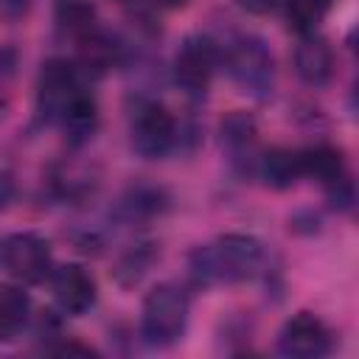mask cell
Returning <instances> with one entry per match:
<instances>
[{
  "label": "cell",
  "mask_w": 359,
  "mask_h": 359,
  "mask_svg": "<svg viewBox=\"0 0 359 359\" xmlns=\"http://www.w3.org/2000/svg\"><path fill=\"white\" fill-rule=\"evenodd\" d=\"M264 266V244L247 233H224L188 255V275L196 286H230L255 278Z\"/></svg>",
  "instance_id": "1"
},
{
  "label": "cell",
  "mask_w": 359,
  "mask_h": 359,
  "mask_svg": "<svg viewBox=\"0 0 359 359\" xmlns=\"http://www.w3.org/2000/svg\"><path fill=\"white\" fill-rule=\"evenodd\" d=\"M191 300L188 292L177 283H157L146 297L140 309V337L151 348H168L174 345L188 325Z\"/></svg>",
  "instance_id": "2"
},
{
  "label": "cell",
  "mask_w": 359,
  "mask_h": 359,
  "mask_svg": "<svg viewBox=\"0 0 359 359\" xmlns=\"http://www.w3.org/2000/svg\"><path fill=\"white\" fill-rule=\"evenodd\" d=\"M227 73L236 87L258 101L269 98L275 90V56L261 36H238L224 53Z\"/></svg>",
  "instance_id": "3"
},
{
  "label": "cell",
  "mask_w": 359,
  "mask_h": 359,
  "mask_svg": "<svg viewBox=\"0 0 359 359\" xmlns=\"http://www.w3.org/2000/svg\"><path fill=\"white\" fill-rule=\"evenodd\" d=\"M180 140H182V126L177 123L171 109H165L157 101L135 104L129 118V143L140 157L146 160L165 157L180 146Z\"/></svg>",
  "instance_id": "4"
},
{
  "label": "cell",
  "mask_w": 359,
  "mask_h": 359,
  "mask_svg": "<svg viewBox=\"0 0 359 359\" xmlns=\"http://www.w3.org/2000/svg\"><path fill=\"white\" fill-rule=\"evenodd\" d=\"M219 62H222V53L210 36H205V34L185 36L182 45L177 48L174 65H171L177 87L188 95H205L216 76Z\"/></svg>",
  "instance_id": "5"
},
{
  "label": "cell",
  "mask_w": 359,
  "mask_h": 359,
  "mask_svg": "<svg viewBox=\"0 0 359 359\" xmlns=\"http://www.w3.org/2000/svg\"><path fill=\"white\" fill-rule=\"evenodd\" d=\"M0 264L17 283H42L53 272L50 244L31 230L11 233L0 244Z\"/></svg>",
  "instance_id": "6"
},
{
  "label": "cell",
  "mask_w": 359,
  "mask_h": 359,
  "mask_svg": "<svg viewBox=\"0 0 359 359\" xmlns=\"http://www.w3.org/2000/svg\"><path fill=\"white\" fill-rule=\"evenodd\" d=\"M81 90H84V84H81L79 65H73V62H67L62 56H53L39 70V81H36V112L45 121L59 123L62 112L67 109V104Z\"/></svg>",
  "instance_id": "7"
},
{
  "label": "cell",
  "mask_w": 359,
  "mask_h": 359,
  "mask_svg": "<svg viewBox=\"0 0 359 359\" xmlns=\"http://www.w3.org/2000/svg\"><path fill=\"white\" fill-rule=\"evenodd\" d=\"M334 334L331 328L311 311H297L289 317L278 334V351L289 359H320L331 353Z\"/></svg>",
  "instance_id": "8"
},
{
  "label": "cell",
  "mask_w": 359,
  "mask_h": 359,
  "mask_svg": "<svg viewBox=\"0 0 359 359\" xmlns=\"http://www.w3.org/2000/svg\"><path fill=\"white\" fill-rule=\"evenodd\" d=\"M50 289H53V297H56V306L65 311V314H87L93 306H95V297H98V286H95V278L90 275V269H84L81 264H62V266H53L50 272Z\"/></svg>",
  "instance_id": "9"
},
{
  "label": "cell",
  "mask_w": 359,
  "mask_h": 359,
  "mask_svg": "<svg viewBox=\"0 0 359 359\" xmlns=\"http://www.w3.org/2000/svg\"><path fill=\"white\" fill-rule=\"evenodd\" d=\"M334 48L325 36L320 34H306L300 36V45L294 48V70L303 84L309 87H325L334 79Z\"/></svg>",
  "instance_id": "10"
},
{
  "label": "cell",
  "mask_w": 359,
  "mask_h": 359,
  "mask_svg": "<svg viewBox=\"0 0 359 359\" xmlns=\"http://www.w3.org/2000/svg\"><path fill=\"white\" fill-rule=\"evenodd\" d=\"M252 174L264 185H269L275 191H286L303 177L300 174V151L283 149V146L266 149V151L252 157Z\"/></svg>",
  "instance_id": "11"
},
{
  "label": "cell",
  "mask_w": 359,
  "mask_h": 359,
  "mask_svg": "<svg viewBox=\"0 0 359 359\" xmlns=\"http://www.w3.org/2000/svg\"><path fill=\"white\" fill-rule=\"evenodd\" d=\"M165 208H168V194L160 185L137 182V185H132V188L123 191V196L118 199L115 213L126 224H135V222H149V219L160 216Z\"/></svg>",
  "instance_id": "12"
},
{
  "label": "cell",
  "mask_w": 359,
  "mask_h": 359,
  "mask_svg": "<svg viewBox=\"0 0 359 359\" xmlns=\"http://www.w3.org/2000/svg\"><path fill=\"white\" fill-rule=\"evenodd\" d=\"M59 126H62L70 146H84L95 135V129H98V104H95V95L87 87L67 104V109L59 118Z\"/></svg>",
  "instance_id": "13"
},
{
  "label": "cell",
  "mask_w": 359,
  "mask_h": 359,
  "mask_svg": "<svg viewBox=\"0 0 359 359\" xmlns=\"http://www.w3.org/2000/svg\"><path fill=\"white\" fill-rule=\"evenodd\" d=\"M31 320V297L20 283H0V342H14Z\"/></svg>",
  "instance_id": "14"
},
{
  "label": "cell",
  "mask_w": 359,
  "mask_h": 359,
  "mask_svg": "<svg viewBox=\"0 0 359 359\" xmlns=\"http://www.w3.org/2000/svg\"><path fill=\"white\" fill-rule=\"evenodd\" d=\"M300 174L309 180H317L323 188L334 185L337 180H342L345 171V157L337 146L328 143H317L309 149H300Z\"/></svg>",
  "instance_id": "15"
},
{
  "label": "cell",
  "mask_w": 359,
  "mask_h": 359,
  "mask_svg": "<svg viewBox=\"0 0 359 359\" xmlns=\"http://www.w3.org/2000/svg\"><path fill=\"white\" fill-rule=\"evenodd\" d=\"M79 70L81 73H90V76H101L107 73L118 59H121V45L104 31H93L90 36L79 39Z\"/></svg>",
  "instance_id": "16"
},
{
  "label": "cell",
  "mask_w": 359,
  "mask_h": 359,
  "mask_svg": "<svg viewBox=\"0 0 359 359\" xmlns=\"http://www.w3.org/2000/svg\"><path fill=\"white\" fill-rule=\"evenodd\" d=\"M157 258H160L157 244H151V241L135 244V247H129L126 252H121V255H118L115 269H112V278H115V280H118V286H123V289L137 286V283L149 275V269L154 266V261H157Z\"/></svg>",
  "instance_id": "17"
},
{
  "label": "cell",
  "mask_w": 359,
  "mask_h": 359,
  "mask_svg": "<svg viewBox=\"0 0 359 359\" xmlns=\"http://www.w3.org/2000/svg\"><path fill=\"white\" fill-rule=\"evenodd\" d=\"M255 135H258L255 118H252L250 112H241V109L224 115L222 123H219V140H222V146H224L230 154H236V157H241L244 151L252 154Z\"/></svg>",
  "instance_id": "18"
},
{
  "label": "cell",
  "mask_w": 359,
  "mask_h": 359,
  "mask_svg": "<svg viewBox=\"0 0 359 359\" xmlns=\"http://www.w3.org/2000/svg\"><path fill=\"white\" fill-rule=\"evenodd\" d=\"M56 22L76 42L101 28L98 17H95V8L87 0H59L56 3Z\"/></svg>",
  "instance_id": "19"
},
{
  "label": "cell",
  "mask_w": 359,
  "mask_h": 359,
  "mask_svg": "<svg viewBox=\"0 0 359 359\" xmlns=\"http://www.w3.org/2000/svg\"><path fill=\"white\" fill-rule=\"evenodd\" d=\"M328 6L331 0H283V14L289 28L297 36H306V34H317L320 22L328 14Z\"/></svg>",
  "instance_id": "20"
},
{
  "label": "cell",
  "mask_w": 359,
  "mask_h": 359,
  "mask_svg": "<svg viewBox=\"0 0 359 359\" xmlns=\"http://www.w3.org/2000/svg\"><path fill=\"white\" fill-rule=\"evenodd\" d=\"M236 3H238V8H244L250 14H269L283 6V0H236Z\"/></svg>",
  "instance_id": "21"
},
{
  "label": "cell",
  "mask_w": 359,
  "mask_h": 359,
  "mask_svg": "<svg viewBox=\"0 0 359 359\" xmlns=\"http://www.w3.org/2000/svg\"><path fill=\"white\" fill-rule=\"evenodd\" d=\"M17 70V50L14 48H0V84L8 81Z\"/></svg>",
  "instance_id": "22"
},
{
  "label": "cell",
  "mask_w": 359,
  "mask_h": 359,
  "mask_svg": "<svg viewBox=\"0 0 359 359\" xmlns=\"http://www.w3.org/2000/svg\"><path fill=\"white\" fill-rule=\"evenodd\" d=\"M28 6H31V0H0V14L8 20H17L28 11Z\"/></svg>",
  "instance_id": "23"
},
{
  "label": "cell",
  "mask_w": 359,
  "mask_h": 359,
  "mask_svg": "<svg viewBox=\"0 0 359 359\" xmlns=\"http://www.w3.org/2000/svg\"><path fill=\"white\" fill-rule=\"evenodd\" d=\"M11 194H14V182H11V177H8V174H0V208L11 199Z\"/></svg>",
  "instance_id": "24"
}]
</instances>
